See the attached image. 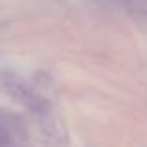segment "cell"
I'll return each mask as SVG.
<instances>
[{
  "instance_id": "6da1fadb",
  "label": "cell",
  "mask_w": 147,
  "mask_h": 147,
  "mask_svg": "<svg viewBox=\"0 0 147 147\" xmlns=\"http://www.w3.org/2000/svg\"><path fill=\"white\" fill-rule=\"evenodd\" d=\"M0 82H2L4 91H6L15 102L22 104V106H26L28 110H34V112H37V114H45V112H47V108H49L47 100L43 97H39V95H37L24 80L19 78V76L11 75V73H4Z\"/></svg>"
}]
</instances>
